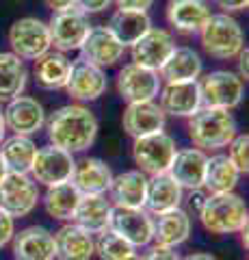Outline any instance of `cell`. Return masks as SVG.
I'll return each instance as SVG.
<instances>
[{
    "label": "cell",
    "mask_w": 249,
    "mask_h": 260,
    "mask_svg": "<svg viewBox=\"0 0 249 260\" xmlns=\"http://www.w3.org/2000/svg\"><path fill=\"white\" fill-rule=\"evenodd\" d=\"M148 176L139 169H128L113 176L109 186V202L119 208H143L146 204Z\"/></svg>",
    "instance_id": "4316f807"
},
{
    "label": "cell",
    "mask_w": 249,
    "mask_h": 260,
    "mask_svg": "<svg viewBox=\"0 0 249 260\" xmlns=\"http://www.w3.org/2000/svg\"><path fill=\"white\" fill-rule=\"evenodd\" d=\"M109 230L130 243L134 249L152 245V215L146 208H119L113 206Z\"/></svg>",
    "instance_id": "5bb4252c"
},
{
    "label": "cell",
    "mask_w": 249,
    "mask_h": 260,
    "mask_svg": "<svg viewBox=\"0 0 249 260\" xmlns=\"http://www.w3.org/2000/svg\"><path fill=\"white\" fill-rule=\"evenodd\" d=\"M72 59L59 50H48L33 61V80L44 91H61L67 85Z\"/></svg>",
    "instance_id": "484cf974"
},
{
    "label": "cell",
    "mask_w": 249,
    "mask_h": 260,
    "mask_svg": "<svg viewBox=\"0 0 249 260\" xmlns=\"http://www.w3.org/2000/svg\"><path fill=\"white\" fill-rule=\"evenodd\" d=\"M167 22L175 32L182 35H199V30L210 20V3L208 0H169L167 3Z\"/></svg>",
    "instance_id": "ffe728a7"
},
{
    "label": "cell",
    "mask_w": 249,
    "mask_h": 260,
    "mask_svg": "<svg viewBox=\"0 0 249 260\" xmlns=\"http://www.w3.org/2000/svg\"><path fill=\"white\" fill-rule=\"evenodd\" d=\"M206 160H208V154L204 150H197V148L175 150V156L171 160L169 169H167V174H169L184 191H202Z\"/></svg>",
    "instance_id": "7402d4cb"
},
{
    "label": "cell",
    "mask_w": 249,
    "mask_h": 260,
    "mask_svg": "<svg viewBox=\"0 0 249 260\" xmlns=\"http://www.w3.org/2000/svg\"><path fill=\"white\" fill-rule=\"evenodd\" d=\"M141 260H182L180 254L171 247H160V245H148V251L141 256Z\"/></svg>",
    "instance_id": "74e56055"
},
{
    "label": "cell",
    "mask_w": 249,
    "mask_h": 260,
    "mask_svg": "<svg viewBox=\"0 0 249 260\" xmlns=\"http://www.w3.org/2000/svg\"><path fill=\"white\" fill-rule=\"evenodd\" d=\"M182 260H217V258L212 254H206V251H193V254H189Z\"/></svg>",
    "instance_id": "ee69618b"
},
{
    "label": "cell",
    "mask_w": 249,
    "mask_h": 260,
    "mask_svg": "<svg viewBox=\"0 0 249 260\" xmlns=\"http://www.w3.org/2000/svg\"><path fill=\"white\" fill-rule=\"evenodd\" d=\"M191 237V215L182 206L152 215V245L180 247Z\"/></svg>",
    "instance_id": "ac0fdd59"
},
{
    "label": "cell",
    "mask_w": 249,
    "mask_h": 260,
    "mask_svg": "<svg viewBox=\"0 0 249 260\" xmlns=\"http://www.w3.org/2000/svg\"><path fill=\"white\" fill-rule=\"evenodd\" d=\"M42 191L28 174H7L0 182V208L13 219H24L39 206Z\"/></svg>",
    "instance_id": "ba28073f"
},
{
    "label": "cell",
    "mask_w": 249,
    "mask_h": 260,
    "mask_svg": "<svg viewBox=\"0 0 249 260\" xmlns=\"http://www.w3.org/2000/svg\"><path fill=\"white\" fill-rule=\"evenodd\" d=\"M9 48L22 61H35L48 50L50 46V32L48 24L39 18H20L9 26Z\"/></svg>",
    "instance_id": "52a82bcc"
},
{
    "label": "cell",
    "mask_w": 249,
    "mask_h": 260,
    "mask_svg": "<svg viewBox=\"0 0 249 260\" xmlns=\"http://www.w3.org/2000/svg\"><path fill=\"white\" fill-rule=\"evenodd\" d=\"M7 137V124H5V113H3V107H0V143L5 141Z\"/></svg>",
    "instance_id": "f6af8a7d"
},
{
    "label": "cell",
    "mask_w": 249,
    "mask_h": 260,
    "mask_svg": "<svg viewBox=\"0 0 249 260\" xmlns=\"http://www.w3.org/2000/svg\"><path fill=\"white\" fill-rule=\"evenodd\" d=\"M113 5V0H74V7L78 11H83L85 15H93V13H102Z\"/></svg>",
    "instance_id": "f35d334b"
},
{
    "label": "cell",
    "mask_w": 249,
    "mask_h": 260,
    "mask_svg": "<svg viewBox=\"0 0 249 260\" xmlns=\"http://www.w3.org/2000/svg\"><path fill=\"white\" fill-rule=\"evenodd\" d=\"M113 176V169L104 160L85 156L74 162V172H72L69 182L76 186L80 195H106Z\"/></svg>",
    "instance_id": "cb8c5ba5"
},
{
    "label": "cell",
    "mask_w": 249,
    "mask_h": 260,
    "mask_svg": "<svg viewBox=\"0 0 249 260\" xmlns=\"http://www.w3.org/2000/svg\"><path fill=\"white\" fill-rule=\"evenodd\" d=\"M226 156L234 162V167L240 174L249 172V135L247 133H236L234 139L228 143Z\"/></svg>",
    "instance_id": "d590c367"
},
{
    "label": "cell",
    "mask_w": 249,
    "mask_h": 260,
    "mask_svg": "<svg viewBox=\"0 0 249 260\" xmlns=\"http://www.w3.org/2000/svg\"><path fill=\"white\" fill-rule=\"evenodd\" d=\"M28 83V70L13 52H0V104L24 93Z\"/></svg>",
    "instance_id": "836d02e7"
},
{
    "label": "cell",
    "mask_w": 249,
    "mask_h": 260,
    "mask_svg": "<svg viewBox=\"0 0 249 260\" xmlns=\"http://www.w3.org/2000/svg\"><path fill=\"white\" fill-rule=\"evenodd\" d=\"M160 87H163V80H160L158 72L136 63H126L117 72V78H115L117 95L126 104L156 100Z\"/></svg>",
    "instance_id": "30bf717a"
},
{
    "label": "cell",
    "mask_w": 249,
    "mask_h": 260,
    "mask_svg": "<svg viewBox=\"0 0 249 260\" xmlns=\"http://www.w3.org/2000/svg\"><path fill=\"white\" fill-rule=\"evenodd\" d=\"M13 234H15V219L0 208V249L9 245Z\"/></svg>",
    "instance_id": "8d00e7d4"
},
{
    "label": "cell",
    "mask_w": 249,
    "mask_h": 260,
    "mask_svg": "<svg viewBox=\"0 0 249 260\" xmlns=\"http://www.w3.org/2000/svg\"><path fill=\"white\" fill-rule=\"evenodd\" d=\"M106 28L124 48H130L143 32H148L152 28V20L148 11L115 9L106 22Z\"/></svg>",
    "instance_id": "f546056e"
},
{
    "label": "cell",
    "mask_w": 249,
    "mask_h": 260,
    "mask_svg": "<svg viewBox=\"0 0 249 260\" xmlns=\"http://www.w3.org/2000/svg\"><path fill=\"white\" fill-rule=\"evenodd\" d=\"M46 24H48V32H50V46L63 54L80 50L85 37L89 35V30H91L89 15L78 11L76 7L74 9H67V11L52 13V18Z\"/></svg>",
    "instance_id": "9c48e42d"
},
{
    "label": "cell",
    "mask_w": 249,
    "mask_h": 260,
    "mask_svg": "<svg viewBox=\"0 0 249 260\" xmlns=\"http://www.w3.org/2000/svg\"><path fill=\"white\" fill-rule=\"evenodd\" d=\"M44 204L46 215L54 221L67 223L74 217V210L80 202V193L72 182H61L54 186H46V193L39 200Z\"/></svg>",
    "instance_id": "4dcf8cb0"
},
{
    "label": "cell",
    "mask_w": 249,
    "mask_h": 260,
    "mask_svg": "<svg viewBox=\"0 0 249 260\" xmlns=\"http://www.w3.org/2000/svg\"><path fill=\"white\" fill-rule=\"evenodd\" d=\"M134 247L126 243L122 237H117L113 230H104L95 234V256L100 260H122L126 256L134 254Z\"/></svg>",
    "instance_id": "e575fe53"
},
{
    "label": "cell",
    "mask_w": 249,
    "mask_h": 260,
    "mask_svg": "<svg viewBox=\"0 0 249 260\" xmlns=\"http://www.w3.org/2000/svg\"><path fill=\"white\" fill-rule=\"evenodd\" d=\"M182 202H184V189L169 174L148 176L146 204H143V208H146L150 215L173 210V208L182 206Z\"/></svg>",
    "instance_id": "83f0119b"
},
{
    "label": "cell",
    "mask_w": 249,
    "mask_h": 260,
    "mask_svg": "<svg viewBox=\"0 0 249 260\" xmlns=\"http://www.w3.org/2000/svg\"><path fill=\"white\" fill-rule=\"evenodd\" d=\"M74 162H76L74 154L48 143L44 148H37L28 176L39 186H54L61 182H69L72 172H74Z\"/></svg>",
    "instance_id": "8fae6325"
},
{
    "label": "cell",
    "mask_w": 249,
    "mask_h": 260,
    "mask_svg": "<svg viewBox=\"0 0 249 260\" xmlns=\"http://www.w3.org/2000/svg\"><path fill=\"white\" fill-rule=\"evenodd\" d=\"M13 260H54V237L44 225H26L11 239Z\"/></svg>",
    "instance_id": "d6986e66"
},
{
    "label": "cell",
    "mask_w": 249,
    "mask_h": 260,
    "mask_svg": "<svg viewBox=\"0 0 249 260\" xmlns=\"http://www.w3.org/2000/svg\"><path fill=\"white\" fill-rule=\"evenodd\" d=\"M111 213H113V204L109 202L106 195H80L72 223H76L78 228L95 237V234L109 230Z\"/></svg>",
    "instance_id": "f1b7e54d"
},
{
    "label": "cell",
    "mask_w": 249,
    "mask_h": 260,
    "mask_svg": "<svg viewBox=\"0 0 249 260\" xmlns=\"http://www.w3.org/2000/svg\"><path fill=\"white\" fill-rule=\"evenodd\" d=\"M212 5L217 9H221V13H240L249 7V0H212Z\"/></svg>",
    "instance_id": "ab89813d"
},
{
    "label": "cell",
    "mask_w": 249,
    "mask_h": 260,
    "mask_svg": "<svg viewBox=\"0 0 249 260\" xmlns=\"http://www.w3.org/2000/svg\"><path fill=\"white\" fill-rule=\"evenodd\" d=\"M44 128L50 145L69 154H83L98 139L100 121L89 107L69 102L50 113V117H46Z\"/></svg>",
    "instance_id": "6da1fadb"
},
{
    "label": "cell",
    "mask_w": 249,
    "mask_h": 260,
    "mask_svg": "<svg viewBox=\"0 0 249 260\" xmlns=\"http://www.w3.org/2000/svg\"><path fill=\"white\" fill-rule=\"evenodd\" d=\"M106 89H109V78L104 70L87 63L85 59L72 61V72L65 85V93L74 102L78 104L95 102L106 93Z\"/></svg>",
    "instance_id": "7c38bea8"
},
{
    "label": "cell",
    "mask_w": 249,
    "mask_h": 260,
    "mask_svg": "<svg viewBox=\"0 0 249 260\" xmlns=\"http://www.w3.org/2000/svg\"><path fill=\"white\" fill-rule=\"evenodd\" d=\"M5 124L7 130L13 135L33 137L46 126V111L44 104L33 95H18L13 100L5 102Z\"/></svg>",
    "instance_id": "4fadbf2b"
},
{
    "label": "cell",
    "mask_w": 249,
    "mask_h": 260,
    "mask_svg": "<svg viewBox=\"0 0 249 260\" xmlns=\"http://www.w3.org/2000/svg\"><path fill=\"white\" fill-rule=\"evenodd\" d=\"M37 154V143L33 137H22V135H11L5 137L0 143V156L9 174H28L33 167Z\"/></svg>",
    "instance_id": "1f68e13d"
},
{
    "label": "cell",
    "mask_w": 249,
    "mask_h": 260,
    "mask_svg": "<svg viewBox=\"0 0 249 260\" xmlns=\"http://www.w3.org/2000/svg\"><path fill=\"white\" fill-rule=\"evenodd\" d=\"M7 174H9V172H7V167H5V162H3V156H0V182L5 180Z\"/></svg>",
    "instance_id": "bcb514c9"
},
{
    "label": "cell",
    "mask_w": 249,
    "mask_h": 260,
    "mask_svg": "<svg viewBox=\"0 0 249 260\" xmlns=\"http://www.w3.org/2000/svg\"><path fill=\"white\" fill-rule=\"evenodd\" d=\"M197 217L210 234H238L247 228V202L238 193H206Z\"/></svg>",
    "instance_id": "3957f363"
},
{
    "label": "cell",
    "mask_w": 249,
    "mask_h": 260,
    "mask_svg": "<svg viewBox=\"0 0 249 260\" xmlns=\"http://www.w3.org/2000/svg\"><path fill=\"white\" fill-rule=\"evenodd\" d=\"M54 237V260H91L95 256V237L76 223H63Z\"/></svg>",
    "instance_id": "603a6c76"
},
{
    "label": "cell",
    "mask_w": 249,
    "mask_h": 260,
    "mask_svg": "<svg viewBox=\"0 0 249 260\" xmlns=\"http://www.w3.org/2000/svg\"><path fill=\"white\" fill-rule=\"evenodd\" d=\"M165 124H167V115L158 107L156 100L126 104V109L122 113V126L126 130V135L132 137V139L163 133Z\"/></svg>",
    "instance_id": "e0dca14e"
},
{
    "label": "cell",
    "mask_w": 249,
    "mask_h": 260,
    "mask_svg": "<svg viewBox=\"0 0 249 260\" xmlns=\"http://www.w3.org/2000/svg\"><path fill=\"white\" fill-rule=\"evenodd\" d=\"M117 9H132V11H148L154 0H113Z\"/></svg>",
    "instance_id": "60d3db41"
},
{
    "label": "cell",
    "mask_w": 249,
    "mask_h": 260,
    "mask_svg": "<svg viewBox=\"0 0 249 260\" xmlns=\"http://www.w3.org/2000/svg\"><path fill=\"white\" fill-rule=\"evenodd\" d=\"M175 139L169 133H156L141 139H132V160L139 172L146 176L167 174L171 160L175 156Z\"/></svg>",
    "instance_id": "8992f818"
},
{
    "label": "cell",
    "mask_w": 249,
    "mask_h": 260,
    "mask_svg": "<svg viewBox=\"0 0 249 260\" xmlns=\"http://www.w3.org/2000/svg\"><path fill=\"white\" fill-rule=\"evenodd\" d=\"M173 48H175V39L169 30L152 26L130 46V56H132V63L158 72Z\"/></svg>",
    "instance_id": "9a60e30c"
},
{
    "label": "cell",
    "mask_w": 249,
    "mask_h": 260,
    "mask_svg": "<svg viewBox=\"0 0 249 260\" xmlns=\"http://www.w3.org/2000/svg\"><path fill=\"white\" fill-rule=\"evenodd\" d=\"M238 133L236 119L232 111L199 107L191 117H187V135L193 148L204 152H219Z\"/></svg>",
    "instance_id": "7a4b0ae2"
},
{
    "label": "cell",
    "mask_w": 249,
    "mask_h": 260,
    "mask_svg": "<svg viewBox=\"0 0 249 260\" xmlns=\"http://www.w3.org/2000/svg\"><path fill=\"white\" fill-rule=\"evenodd\" d=\"M158 107L165 115L171 117H191L202 107V95H199L197 80L189 83H163L158 91Z\"/></svg>",
    "instance_id": "44dd1931"
},
{
    "label": "cell",
    "mask_w": 249,
    "mask_h": 260,
    "mask_svg": "<svg viewBox=\"0 0 249 260\" xmlns=\"http://www.w3.org/2000/svg\"><path fill=\"white\" fill-rule=\"evenodd\" d=\"M199 44L210 59L232 61L245 48V32L234 15L212 13L206 26L199 30Z\"/></svg>",
    "instance_id": "277c9868"
},
{
    "label": "cell",
    "mask_w": 249,
    "mask_h": 260,
    "mask_svg": "<svg viewBox=\"0 0 249 260\" xmlns=\"http://www.w3.org/2000/svg\"><path fill=\"white\" fill-rule=\"evenodd\" d=\"M240 174L226 154H212L206 160L204 191L206 193H232L240 182Z\"/></svg>",
    "instance_id": "d6a6232c"
},
{
    "label": "cell",
    "mask_w": 249,
    "mask_h": 260,
    "mask_svg": "<svg viewBox=\"0 0 249 260\" xmlns=\"http://www.w3.org/2000/svg\"><path fill=\"white\" fill-rule=\"evenodd\" d=\"M80 59L95 65L100 70H109L122 61L126 48L111 35L106 26H91L89 35L85 37L83 46H80Z\"/></svg>",
    "instance_id": "2e32d148"
},
{
    "label": "cell",
    "mask_w": 249,
    "mask_h": 260,
    "mask_svg": "<svg viewBox=\"0 0 249 260\" xmlns=\"http://www.w3.org/2000/svg\"><path fill=\"white\" fill-rule=\"evenodd\" d=\"M44 5L50 9L52 13L57 11H67V9H74V0H44Z\"/></svg>",
    "instance_id": "b9f144b4"
},
{
    "label": "cell",
    "mask_w": 249,
    "mask_h": 260,
    "mask_svg": "<svg viewBox=\"0 0 249 260\" xmlns=\"http://www.w3.org/2000/svg\"><path fill=\"white\" fill-rule=\"evenodd\" d=\"M236 61H238V72L236 74L240 76L247 83V78H249V72H247V61H249V50H247V46L240 50V54L236 56Z\"/></svg>",
    "instance_id": "7bdbcfd3"
},
{
    "label": "cell",
    "mask_w": 249,
    "mask_h": 260,
    "mask_svg": "<svg viewBox=\"0 0 249 260\" xmlns=\"http://www.w3.org/2000/svg\"><path fill=\"white\" fill-rule=\"evenodd\" d=\"M122 260H141V256H139V254H136V251H134V254L126 256V258H122Z\"/></svg>",
    "instance_id": "7dc6e473"
},
{
    "label": "cell",
    "mask_w": 249,
    "mask_h": 260,
    "mask_svg": "<svg viewBox=\"0 0 249 260\" xmlns=\"http://www.w3.org/2000/svg\"><path fill=\"white\" fill-rule=\"evenodd\" d=\"M204 74V61L191 46H175L167 61L160 65L158 76L163 83H189Z\"/></svg>",
    "instance_id": "d4e9b609"
},
{
    "label": "cell",
    "mask_w": 249,
    "mask_h": 260,
    "mask_svg": "<svg viewBox=\"0 0 249 260\" xmlns=\"http://www.w3.org/2000/svg\"><path fill=\"white\" fill-rule=\"evenodd\" d=\"M197 87L202 95V107L232 111L240 107L245 98V80L230 70H215L202 74L197 78Z\"/></svg>",
    "instance_id": "5b68a950"
}]
</instances>
